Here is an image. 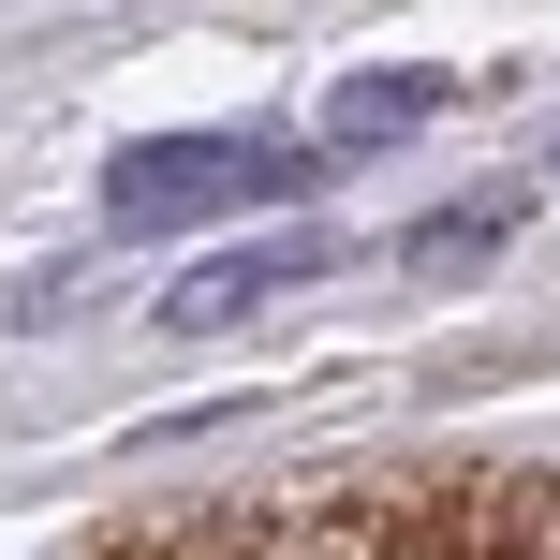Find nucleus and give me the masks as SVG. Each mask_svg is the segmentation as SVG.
Segmentation results:
<instances>
[{
    "label": "nucleus",
    "instance_id": "nucleus-1",
    "mask_svg": "<svg viewBox=\"0 0 560 560\" xmlns=\"http://www.w3.org/2000/svg\"><path fill=\"white\" fill-rule=\"evenodd\" d=\"M310 177H325V148L295 133H163L104 163V222L148 236V222H207V207H295Z\"/></svg>",
    "mask_w": 560,
    "mask_h": 560
},
{
    "label": "nucleus",
    "instance_id": "nucleus-2",
    "mask_svg": "<svg viewBox=\"0 0 560 560\" xmlns=\"http://www.w3.org/2000/svg\"><path fill=\"white\" fill-rule=\"evenodd\" d=\"M310 266H325V236H236L222 266H192V280H177V295H163V325H177V339H222L236 310H266V295H295Z\"/></svg>",
    "mask_w": 560,
    "mask_h": 560
},
{
    "label": "nucleus",
    "instance_id": "nucleus-3",
    "mask_svg": "<svg viewBox=\"0 0 560 560\" xmlns=\"http://www.w3.org/2000/svg\"><path fill=\"white\" fill-rule=\"evenodd\" d=\"M457 104V74H354V89H339V148H369V133H413V118H443Z\"/></svg>",
    "mask_w": 560,
    "mask_h": 560
},
{
    "label": "nucleus",
    "instance_id": "nucleus-4",
    "mask_svg": "<svg viewBox=\"0 0 560 560\" xmlns=\"http://www.w3.org/2000/svg\"><path fill=\"white\" fill-rule=\"evenodd\" d=\"M502 236H516V207H502V192H487V207H443V222H413V266H487Z\"/></svg>",
    "mask_w": 560,
    "mask_h": 560
}]
</instances>
